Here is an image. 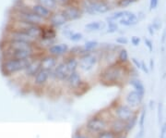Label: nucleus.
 Instances as JSON below:
<instances>
[{
    "instance_id": "nucleus-1",
    "label": "nucleus",
    "mask_w": 166,
    "mask_h": 138,
    "mask_svg": "<svg viewBox=\"0 0 166 138\" xmlns=\"http://www.w3.org/2000/svg\"><path fill=\"white\" fill-rule=\"evenodd\" d=\"M130 74L128 64H120L117 61L105 66L99 74V81L106 86H114L123 82Z\"/></svg>"
},
{
    "instance_id": "nucleus-2",
    "label": "nucleus",
    "mask_w": 166,
    "mask_h": 138,
    "mask_svg": "<svg viewBox=\"0 0 166 138\" xmlns=\"http://www.w3.org/2000/svg\"><path fill=\"white\" fill-rule=\"evenodd\" d=\"M31 59H5L1 65V70L4 75L14 74L19 71H24L29 65Z\"/></svg>"
},
{
    "instance_id": "nucleus-3",
    "label": "nucleus",
    "mask_w": 166,
    "mask_h": 138,
    "mask_svg": "<svg viewBox=\"0 0 166 138\" xmlns=\"http://www.w3.org/2000/svg\"><path fill=\"white\" fill-rule=\"evenodd\" d=\"M79 69H80L82 71L89 72L91 71L98 65L99 61L101 60V57L99 53L95 50L92 52H87L83 54L79 58Z\"/></svg>"
},
{
    "instance_id": "nucleus-4",
    "label": "nucleus",
    "mask_w": 166,
    "mask_h": 138,
    "mask_svg": "<svg viewBox=\"0 0 166 138\" xmlns=\"http://www.w3.org/2000/svg\"><path fill=\"white\" fill-rule=\"evenodd\" d=\"M107 122L102 117L95 115L91 117L86 123V129L90 133L98 134L105 130H107Z\"/></svg>"
},
{
    "instance_id": "nucleus-5",
    "label": "nucleus",
    "mask_w": 166,
    "mask_h": 138,
    "mask_svg": "<svg viewBox=\"0 0 166 138\" xmlns=\"http://www.w3.org/2000/svg\"><path fill=\"white\" fill-rule=\"evenodd\" d=\"M79 3H72V4H69L66 7L61 8L62 11L65 13L68 21H79V19H81L83 17L84 12L79 6Z\"/></svg>"
},
{
    "instance_id": "nucleus-6",
    "label": "nucleus",
    "mask_w": 166,
    "mask_h": 138,
    "mask_svg": "<svg viewBox=\"0 0 166 138\" xmlns=\"http://www.w3.org/2000/svg\"><path fill=\"white\" fill-rule=\"evenodd\" d=\"M68 20L67 19L65 13L62 11L61 8L57 10H54L52 12L50 18L47 20V23L51 26H53L55 29L65 27L68 24Z\"/></svg>"
},
{
    "instance_id": "nucleus-7",
    "label": "nucleus",
    "mask_w": 166,
    "mask_h": 138,
    "mask_svg": "<svg viewBox=\"0 0 166 138\" xmlns=\"http://www.w3.org/2000/svg\"><path fill=\"white\" fill-rule=\"evenodd\" d=\"M69 74L70 72L63 59L59 61L57 66L53 71H51V78L59 82H66Z\"/></svg>"
},
{
    "instance_id": "nucleus-8",
    "label": "nucleus",
    "mask_w": 166,
    "mask_h": 138,
    "mask_svg": "<svg viewBox=\"0 0 166 138\" xmlns=\"http://www.w3.org/2000/svg\"><path fill=\"white\" fill-rule=\"evenodd\" d=\"M114 113H115V117L116 119L122 120L124 121H129L133 116L136 115L134 109L127 104V105H124V104L117 105L114 109Z\"/></svg>"
},
{
    "instance_id": "nucleus-9",
    "label": "nucleus",
    "mask_w": 166,
    "mask_h": 138,
    "mask_svg": "<svg viewBox=\"0 0 166 138\" xmlns=\"http://www.w3.org/2000/svg\"><path fill=\"white\" fill-rule=\"evenodd\" d=\"M70 48L66 43H55L46 50V52L57 58H64L69 52Z\"/></svg>"
},
{
    "instance_id": "nucleus-10",
    "label": "nucleus",
    "mask_w": 166,
    "mask_h": 138,
    "mask_svg": "<svg viewBox=\"0 0 166 138\" xmlns=\"http://www.w3.org/2000/svg\"><path fill=\"white\" fill-rule=\"evenodd\" d=\"M90 4L96 14H106L109 13L114 9L115 6L111 5L107 0H97V1H91L89 0Z\"/></svg>"
},
{
    "instance_id": "nucleus-11",
    "label": "nucleus",
    "mask_w": 166,
    "mask_h": 138,
    "mask_svg": "<svg viewBox=\"0 0 166 138\" xmlns=\"http://www.w3.org/2000/svg\"><path fill=\"white\" fill-rule=\"evenodd\" d=\"M41 63H42V68L47 71H53L55 67L57 66L59 63V58H57L54 56H52L48 53L43 54L41 58Z\"/></svg>"
},
{
    "instance_id": "nucleus-12",
    "label": "nucleus",
    "mask_w": 166,
    "mask_h": 138,
    "mask_svg": "<svg viewBox=\"0 0 166 138\" xmlns=\"http://www.w3.org/2000/svg\"><path fill=\"white\" fill-rule=\"evenodd\" d=\"M143 97L144 95L139 93V92L136 91V90H132L127 94L126 96V102L128 106H130L131 108L139 106L143 100Z\"/></svg>"
},
{
    "instance_id": "nucleus-13",
    "label": "nucleus",
    "mask_w": 166,
    "mask_h": 138,
    "mask_svg": "<svg viewBox=\"0 0 166 138\" xmlns=\"http://www.w3.org/2000/svg\"><path fill=\"white\" fill-rule=\"evenodd\" d=\"M42 69V63H41L40 58H35V59H32L30 61L29 65L27 66V68L23 71L27 76L34 77Z\"/></svg>"
},
{
    "instance_id": "nucleus-14",
    "label": "nucleus",
    "mask_w": 166,
    "mask_h": 138,
    "mask_svg": "<svg viewBox=\"0 0 166 138\" xmlns=\"http://www.w3.org/2000/svg\"><path fill=\"white\" fill-rule=\"evenodd\" d=\"M29 9L33 12V13H35L37 16H39V17H41L42 19H43V20H45L46 21H47V20L50 18V16H51V14H52V10H50L49 9H47V8H45V7H43L42 5H41V4H39V3H34V4H32L31 6H29Z\"/></svg>"
},
{
    "instance_id": "nucleus-15",
    "label": "nucleus",
    "mask_w": 166,
    "mask_h": 138,
    "mask_svg": "<svg viewBox=\"0 0 166 138\" xmlns=\"http://www.w3.org/2000/svg\"><path fill=\"white\" fill-rule=\"evenodd\" d=\"M110 130L116 135H120L127 132V121L115 118L110 122Z\"/></svg>"
},
{
    "instance_id": "nucleus-16",
    "label": "nucleus",
    "mask_w": 166,
    "mask_h": 138,
    "mask_svg": "<svg viewBox=\"0 0 166 138\" xmlns=\"http://www.w3.org/2000/svg\"><path fill=\"white\" fill-rule=\"evenodd\" d=\"M138 22H139V20L138 18V14L133 11H129L124 18H122L118 21L119 25L124 26V27H132L138 24Z\"/></svg>"
},
{
    "instance_id": "nucleus-17",
    "label": "nucleus",
    "mask_w": 166,
    "mask_h": 138,
    "mask_svg": "<svg viewBox=\"0 0 166 138\" xmlns=\"http://www.w3.org/2000/svg\"><path fill=\"white\" fill-rule=\"evenodd\" d=\"M83 80H82V77H81V74H80V72L79 71H73V72H71L69 75H68V79L66 80V83H67V85H68V87L69 88V89H71V90H75L79 84H80V82H82Z\"/></svg>"
},
{
    "instance_id": "nucleus-18",
    "label": "nucleus",
    "mask_w": 166,
    "mask_h": 138,
    "mask_svg": "<svg viewBox=\"0 0 166 138\" xmlns=\"http://www.w3.org/2000/svg\"><path fill=\"white\" fill-rule=\"evenodd\" d=\"M57 29L53 28V26L49 25L48 23H45L43 25L42 33L40 39L57 41Z\"/></svg>"
},
{
    "instance_id": "nucleus-19",
    "label": "nucleus",
    "mask_w": 166,
    "mask_h": 138,
    "mask_svg": "<svg viewBox=\"0 0 166 138\" xmlns=\"http://www.w3.org/2000/svg\"><path fill=\"white\" fill-rule=\"evenodd\" d=\"M34 83L37 86H43L47 83L49 79L51 78V71L42 69L34 77Z\"/></svg>"
},
{
    "instance_id": "nucleus-20",
    "label": "nucleus",
    "mask_w": 166,
    "mask_h": 138,
    "mask_svg": "<svg viewBox=\"0 0 166 138\" xmlns=\"http://www.w3.org/2000/svg\"><path fill=\"white\" fill-rule=\"evenodd\" d=\"M63 60L64 62L66 63L69 72H73V71H76L79 70V58L76 57V56H72V55H69L68 54L67 56H65L63 58Z\"/></svg>"
},
{
    "instance_id": "nucleus-21",
    "label": "nucleus",
    "mask_w": 166,
    "mask_h": 138,
    "mask_svg": "<svg viewBox=\"0 0 166 138\" xmlns=\"http://www.w3.org/2000/svg\"><path fill=\"white\" fill-rule=\"evenodd\" d=\"M106 29V22L101 21H93L85 25V31L88 33L101 32Z\"/></svg>"
},
{
    "instance_id": "nucleus-22",
    "label": "nucleus",
    "mask_w": 166,
    "mask_h": 138,
    "mask_svg": "<svg viewBox=\"0 0 166 138\" xmlns=\"http://www.w3.org/2000/svg\"><path fill=\"white\" fill-rule=\"evenodd\" d=\"M116 61L120 64H124V65H127V64H129V55H128V51L124 48L122 47L118 51H117V54H116Z\"/></svg>"
},
{
    "instance_id": "nucleus-23",
    "label": "nucleus",
    "mask_w": 166,
    "mask_h": 138,
    "mask_svg": "<svg viewBox=\"0 0 166 138\" xmlns=\"http://www.w3.org/2000/svg\"><path fill=\"white\" fill-rule=\"evenodd\" d=\"M130 10H116L113 13L109 14L106 17V21H119L122 18H124Z\"/></svg>"
},
{
    "instance_id": "nucleus-24",
    "label": "nucleus",
    "mask_w": 166,
    "mask_h": 138,
    "mask_svg": "<svg viewBox=\"0 0 166 138\" xmlns=\"http://www.w3.org/2000/svg\"><path fill=\"white\" fill-rule=\"evenodd\" d=\"M35 2L42 5L43 7L49 9L52 11L57 10L60 9V7L58 6V4L57 3L55 0H35Z\"/></svg>"
},
{
    "instance_id": "nucleus-25",
    "label": "nucleus",
    "mask_w": 166,
    "mask_h": 138,
    "mask_svg": "<svg viewBox=\"0 0 166 138\" xmlns=\"http://www.w3.org/2000/svg\"><path fill=\"white\" fill-rule=\"evenodd\" d=\"M129 84L133 87L134 90H136V91H138V92H139V93L144 95V93H145V86H144L143 82L139 79H138L137 77H132L129 80Z\"/></svg>"
},
{
    "instance_id": "nucleus-26",
    "label": "nucleus",
    "mask_w": 166,
    "mask_h": 138,
    "mask_svg": "<svg viewBox=\"0 0 166 138\" xmlns=\"http://www.w3.org/2000/svg\"><path fill=\"white\" fill-rule=\"evenodd\" d=\"M79 6H80V8L82 9L84 14H88V15H90V16H95V15H97V14L95 13V11L93 10V9L91 8L89 0H80Z\"/></svg>"
},
{
    "instance_id": "nucleus-27",
    "label": "nucleus",
    "mask_w": 166,
    "mask_h": 138,
    "mask_svg": "<svg viewBox=\"0 0 166 138\" xmlns=\"http://www.w3.org/2000/svg\"><path fill=\"white\" fill-rule=\"evenodd\" d=\"M82 47L85 52H92V51H95L100 47V44L96 40H88L85 42V44Z\"/></svg>"
},
{
    "instance_id": "nucleus-28",
    "label": "nucleus",
    "mask_w": 166,
    "mask_h": 138,
    "mask_svg": "<svg viewBox=\"0 0 166 138\" xmlns=\"http://www.w3.org/2000/svg\"><path fill=\"white\" fill-rule=\"evenodd\" d=\"M119 23L116 22V21H106V29H105V32L106 33H110V34H113V33H119Z\"/></svg>"
},
{
    "instance_id": "nucleus-29",
    "label": "nucleus",
    "mask_w": 166,
    "mask_h": 138,
    "mask_svg": "<svg viewBox=\"0 0 166 138\" xmlns=\"http://www.w3.org/2000/svg\"><path fill=\"white\" fill-rule=\"evenodd\" d=\"M138 0H116L115 2V7H117L121 10H126L127 8L132 6Z\"/></svg>"
},
{
    "instance_id": "nucleus-30",
    "label": "nucleus",
    "mask_w": 166,
    "mask_h": 138,
    "mask_svg": "<svg viewBox=\"0 0 166 138\" xmlns=\"http://www.w3.org/2000/svg\"><path fill=\"white\" fill-rule=\"evenodd\" d=\"M90 88L89 82H85V81H82L80 82V84L74 90V93L77 95V96H81V95H84L86 92H88V90Z\"/></svg>"
},
{
    "instance_id": "nucleus-31",
    "label": "nucleus",
    "mask_w": 166,
    "mask_h": 138,
    "mask_svg": "<svg viewBox=\"0 0 166 138\" xmlns=\"http://www.w3.org/2000/svg\"><path fill=\"white\" fill-rule=\"evenodd\" d=\"M87 52H85L83 47H81V45H74V47H72L70 49H69V52L68 54L69 55H72V56H76L78 58H79L80 56H82L83 54H85Z\"/></svg>"
},
{
    "instance_id": "nucleus-32",
    "label": "nucleus",
    "mask_w": 166,
    "mask_h": 138,
    "mask_svg": "<svg viewBox=\"0 0 166 138\" xmlns=\"http://www.w3.org/2000/svg\"><path fill=\"white\" fill-rule=\"evenodd\" d=\"M96 138H117V135L111 130H105L97 134Z\"/></svg>"
},
{
    "instance_id": "nucleus-33",
    "label": "nucleus",
    "mask_w": 166,
    "mask_h": 138,
    "mask_svg": "<svg viewBox=\"0 0 166 138\" xmlns=\"http://www.w3.org/2000/svg\"><path fill=\"white\" fill-rule=\"evenodd\" d=\"M83 38H84V35L79 32H73L70 34V36L68 37V39L73 43H79V42L82 41Z\"/></svg>"
},
{
    "instance_id": "nucleus-34",
    "label": "nucleus",
    "mask_w": 166,
    "mask_h": 138,
    "mask_svg": "<svg viewBox=\"0 0 166 138\" xmlns=\"http://www.w3.org/2000/svg\"><path fill=\"white\" fill-rule=\"evenodd\" d=\"M116 43L117 44L121 45V47H124V45H127L129 43V40L125 35H120V36L116 38Z\"/></svg>"
},
{
    "instance_id": "nucleus-35",
    "label": "nucleus",
    "mask_w": 166,
    "mask_h": 138,
    "mask_svg": "<svg viewBox=\"0 0 166 138\" xmlns=\"http://www.w3.org/2000/svg\"><path fill=\"white\" fill-rule=\"evenodd\" d=\"M136 122H137V114L133 116L129 121H127V132L131 131L134 128V126L136 125Z\"/></svg>"
},
{
    "instance_id": "nucleus-36",
    "label": "nucleus",
    "mask_w": 166,
    "mask_h": 138,
    "mask_svg": "<svg viewBox=\"0 0 166 138\" xmlns=\"http://www.w3.org/2000/svg\"><path fill=\"white\" fill-rule=\"evenodd\" d=\"M151 25L153 26V28L155 29V31H156V32L160 31V28H161V26H162L161 20H160V18H155V19L152 21Z\"/></svg>"
},
{
    "instance_id": "nucleus-37",
    "label": "nucleus",
    "mask_w": 166,
    "mask_h": 138,
    "mask_svg": "<svg viewBox=\"0 0 166 138\" xmlns=\"http://www.w3.org/2000/svg\"><path fill=\"white\" fill-rule=\"evenodd\" d=\"M57 3L58 4V6L60 8H63V7H66L69 4H72V3H79V2H76L75 0H55Z\"/></svg>"
},
{
    "instance_id": "nucleus-38",
    "label": "nucleus",
    "mask_w": 166,
    "mask_h": 138,
    "mask_svg": "<svg viewBox=\"0 0 166 138\" xmlns=\"http://www.w3.org/2000/svg\"><path fill=\"white\" fill-rule=\"evenodd\" d=\"M144 44H145V47L148 48V50L149 52H152L153 49H154V47H153V42L149 39V38H144Z\"/></svg>"
},
{
    "instance_id": "nucleus-39",
    "label": "nucleus",
    "mask_w": 166,
    "mask_h": 138,
    "mask_svg": "<svg viewBox=\"0 0 166 138\" xmlns=\"http://www.w3.org/2000/svg\"><path fill=\"white\" fill-rule=\"evenodd\" d=\"M140 42H141L140 37H138L137 35H134L130 38V43L133 47H138V45L140 44Z\"/></svg>"
},
{
    "instance_id": "nucleus-40",
    "label": "nucleus",
    "mask_w": 166,
    "mask_h": 138,
    "mask_svg": "<svg viewBox=\"0 0 166 138\" xmlns=\"http://www.w3.org/2000/svg\"><path fill=\"white\" fill-rule=\"evenodd\" d=\"M145 117H146V112L145 110H142L140 117H139V126H140V131L143 132V127H144V121H145Z\"/></svg>"
},
{
    "instance_id": "nucleus-41",
    "label": "nucleus",
    "mask_w": 166,
    "mask_h": 138,
    "mask_svg": "<svg viewBox=\"0 0 166 138\" xmlns=\"http://www.w3.org/2000/svg\"><path fill=\"white\" fill-rule=\"evenodd\" d=\"M131 62H132V64L134 65V67H135L136 69L141 70V61H140V60H138V59H136V58H132V59H131Z\"/></svg>"
},
{
    "instance_id": "nucleus-42",
    "label": "nucleus",
    "mask_w": 166,
    "mask_h": 138,
    "mask_svg": "<svg viewBox=\"0 0 166 138\" xmlns=\"http://www.w3.org/2000/svg\"><path fill=\"white\" fill-rule=\"evenodd\" d=\"M159 5V0H149V10H154Z\"/></svg>"
},
{
    "instance_id": "nucleus-43",
    "label": "nucleus",
    "mask_w": 166,
    "mask_h": 138,
    "mask_svg": "<svg viewBox=\"0 0 166 138\" xmlns=\"http://www.w3.org/2000/svg\"><path fill=\"white\" fill-rule=\"evenodd\" d=\"M147 30H148V33H149V34L150 36H154V35H155V33H156V31H155V29L153 28V26L151 25V23L148 25V28H147Z\"/></svg>"
},
{
    "instance_id": "nucleus-44",
    "label": "nucleus",
    "mask_w": 166,
    "mask_h": 138,
    "mask_svg": "<svg viewBox=\"0 0 166 138\" xmlns=\"http://www.w3.org/2000/svg\"><path fill=\"white\" fill-rule=\"evenodd\" d=\"M141 71H142L143 72H145L146 74H149V67L146 65V63H145L144 61H141Z\"/></svg>"
},
{
    "instance_id": "nucleus-45",
    "label": "nucleus",
    "mask_w": 166,
    "mask_h": 138,
    "mask_svg": "<svg viewBox=\"0 0 166 138\" xmlns=\"http://www.w3.org/2000/svg\"><path fill=\"white\" fill-rule=\"evenodd\" d=\"M72 138H90L89 135H87V134H84V133H75L73 136H72Z\"/></svg>"
},
{
    "instance_id": "nucleus-46",
    "label": "nucleus",
    "mask_w": 166,
    "mask_h": 138,
    "mask_svg": "<svg viewBox=\"0 0 166 138\" xmlns=\"http://www.w3.org/2000/svg\"><path fill=\"white\" fill-rule=\"evenodd\" d=\"M166 136V123H164L160 130V138H165Z\"/></svg>"
},
{
    "instance_id": "nucleus-47",
    "label": "nucleus",
    "mask_w": 166,
    "mask_h": 138,
    "mask_svg": "<svg viewBox=\"0 0 166 138\" xmlns=\"http://www.w3.org/2000/svg\"><path fill=\"white\" fill-rule=\"evenodd\" d=\"M137 14H138V18L139 21H141L142 20H144L145 17H146V14H145V12H143V11H138V13H137Z\"/></svg>"
},
{
    "instance_id": "nucleus-48",
    "label": "nucleus",
    "mask_w": 166,
    "mask_h": 138,
    "mask_svg": "<svg viewBox=\"0 0 166 138\" xmlns=\"http://www.w3.org/2000/svg\"><path fill=\"white\" fill-rule=\"evenodd\" d=\"M160 42L161 44H164L166 42V27L164 28L163 32H162V34H161V38H160Z\"/></svg>"
},
{
    "instance_id": "nucleus-49",
    "label": "nucleus",
    "mask_w": 166,
    "mask_h": 138,
    "mask_svg": "<svg viewBox=\"0 0 166 138\" xmlns=\"http://www.w3.org/2000/svg\"><path fill=\"white\" fill-rule=\"evenodd\" d=\"M153 68H154V61H153V59H151L149 60V69H150V70H153Z\"/></svg>"
},
{
    "instance_id": "nucleus-50",
    "label": "nucleus",
    "mask_w": 166,
    "mask_h": 138,
    "mask_svg": "<svg viewBox=\"0 0 166 138\" xmlns=\"http://www.w3.org/2000/svg\"><path fill=\"white\" fill-rule=\"evenodd\" d=\"M117 138H127V135H126L125 133H123V134L117 135Z\"/></svg>"
},
{
    "instance_id": "nucleus-51",
    "label": "nucleus",
    "mask_w": 166,
    "mask_h": 138,
    "mask_svg": "<svg viewBox=\"0 0 166 138\" xmlns=\"http://www.w3.org/2000/svg\"><path fill=\"white\" fill-rule=\"evenodd\" d=\"M91 1H97V0H91Z\"/></svg>"
},
{
    "instance_id": "nucleus-52",
    "label": "nucleus",
    "mask_w": 166,
    "mask_h": 138,
    "mask_svg": "<svg viewBox=\"0 0 166 138\" xmlns=\"http://www.w3.org/2000/svg\"><path fill=\"white\" fill-rule=\"evenodd\" d=\"M115 1H116V0H115Z\"/></svg>"
}]
</instances>
